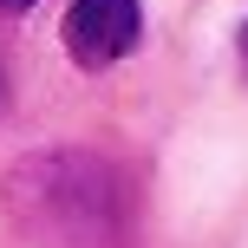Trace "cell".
<instances>
[{
    "instance_id": "obj_1",
    "label": "cell",
    "mask_w": 248,
    "mask_h": 248,
    "mask_svg": "<svg viewBox=\"0 0 248 248\" xmlns=\"http://www.w3.org/2000/svg\"><path fill=\"white\" fill-rule=\"evenodd\" d=\"M7 222L33 248H118L124 242V176L85 144L33 150L0 183Z\"/></svg>"
},
{
    "instance_id": "obj_3",
    "label": "cell",
    "mask_w": 248,
    "mask_h": 248,
    "mask_svg": "<svg viewBox=\"0 0 248 248\" xmlns=\"http://www.w3.org/2000/svg\"><path fill=\"white\" fill-rule=\"evenodd\" d=\"M26 7H33V0H0V13H26Z\"/></svg>"
},
{
    "instance_id": "obj_2",
    "label": "cell",
    "mask_w": 248,
    "mask_h": 248,
    "mask_svg": "<svg viewBox=\"0 0 248 248\" xmlns=\"http://www.w3.org/2000/svg\"><path fill=\"white\" fill-rule=\"evenodd\" d=\"M59 39H65V52H72L85 72L118 65L124 52H137V39H144V7H137V0H72Z\"/></svg>"
},
{
    "instance_id": "obj_4",
    "label": "cell",
    "mask_w": 248,
    "mask_h": 248,
    "mask_svg": "<svg viewBox=\"0 0 248 248\" xmlns=\"http://www.w3.org/2000/svg\"><path fill=\"white\" fill-rule=\"evenodd\" d=\"M0 105H7V72H0Z\"/></svg>"
},
{
    "instance_id": "obj_5",
    "label": "cell",
    "mask_w": 248,
    "mask_h": 248,
    "mask_svg": "<svg viewBox=\"0 0 248 248\" xmlns=\"http://www.w3.org/2000/svg\"><path fill=\"white\" fill-rule=\"evenodd\" d=\"M242 59H248V26H242Z\"/></svg>"
}]
</instances>
